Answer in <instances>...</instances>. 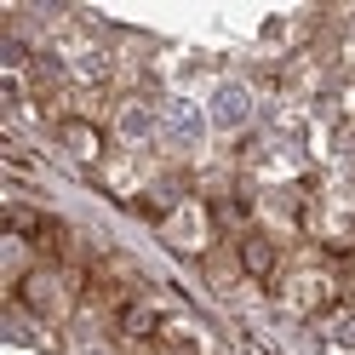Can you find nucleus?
Listing matches in <instances>:
<instances>
[{
    "instance_id": "obj_1",
    "label": "nucleus",
    "mask_w": 355,
    "mask_h": 355,
    "mask_svg": "<svg viewBox=\"0 0 355 355\" xmlns=\"http://www.w3.org/2000/svg\"><path fill=\"white\" fill-rule=\"evenodd\" d=\"M247 263H252L258 275H270V263H275V258H270V247H263V241H247Z\"/></svg>"
},
{
    "instance_id": "obj_2",
    "label": "nucleus",
    "mask_w": 355,
    "mask_h": 355,
    "mask_svg": "<svg viewBox=\"0 0 355 355\" xmlns=\"http://www.w3.org/2000/svg\"><path fill=\"white\" fill-rule=\"evenodd\" d=\"M69 144H75V155H98V132H86V126H69Z\"/></svg>"
}]
</instances>
